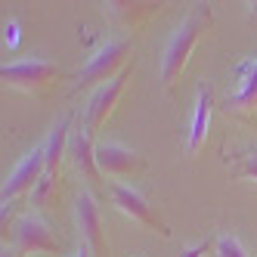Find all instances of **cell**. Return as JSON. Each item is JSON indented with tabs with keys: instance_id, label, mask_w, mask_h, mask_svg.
<instances>
[{
	"instance_id": "cell-15",
	"label": "cell",
	"mask_w": 257,
	"mask_h": 257,
	"mask_svg": "<svg viewBox=\"0 0 257 257\" xmlns=\"http://www.w3.org/2000/svg\"><path fill=\"white\" fill-rule=\"evenodd\" d=\"M232 180H251V183H257V146H251V149H245V152H235Z\"/></svg>"
},
{
	"instance_id": "cell-22",
	"label": "cell",
	"mask_w": 257,
	"mask_h": 257,
	"mask_svg": "<svg viewBox=\"0 0 257 257\" xmlns=\"http://www.w3.org/2000/svg\"><path fill=\"white\" fill-rule=\"evenodd\" d=\"M251 19L257 22V4H251Z\"/></svg>"
},
{
	"instance_id": "cell-1",
	"label": "cell",
	"mask_w": 257,
	"mask_h": 257,
	"mask_svg": "<svg viewBox=\"0 0 257 257\" xmlns=\"http://www.w3.org/2000/svg\"><path fill=\"white\" fill-rule=\"evenodd\" d=\"M211 22H214L211 4H195L186 16H183V22L177 25V31L171 34L168 47H164V59H161V84L168 90L180 81L183 71H186L192 50L198 47L201 34L211 28Z\"/></svg>"
},
{
	"instance_id": "cell-10",
	"label": "cell",
	"mask_w": 257,
	"mask_h": 257,
	"mask_svg": "<svg viewBox=\"0 0 257 257\" xmlns=\"http://www.w3.org/2000/svg\"><path fill=\"white\" fill-rule=\"evenodd\" d=\"M68 155H71V161H75L78 174L90 183V192L102 189V180H99L102 171H99V164H96V143H93V137L78 127V131L71 134V140H68Z\"/></svg>"
},
{
	"instance_id": "cell-11",
	"label": "cell",
	"mask_w": 257,
	"mask_h": 257,
	"mask_svg": "<svg viewBox=\"0 0 257 257\" xmlns=\"http://www.w3.org/2000/svg\"><path fill=\"white\" fill-rule=\"evenodd\" d=\"M238 71V78H242V87H238V93L229 96L226 108L232 115L238 118H245V121H254V108H257V59H248L235 68Z\"/></svg>"
},
{
	"instance_id": "cell-14",
	"label": "cell",
	"mask_w": 257,
	"mask_h": 257,
	"mask_svg": "<svg viewBox=\"0 0 257 257\" xmlns=\"http://www.w3.org/2000/svg\"><path fill=\"white\" fill-rule=\"evenodd\" d=\"M155 10H158V4H108V16L121 28H134L137 22H143Z\"/></svg>"
},
{
	"instance_id": "cell-6",
	"label": "cell",
	"mask_w": 257,
	"mask_h": 257,
	"mask_svg": "<svg viewBox=\"0 0 257 257\" xmlns=\"http://www.w3.org/2000/svg\"><path fill=\"white\" fill-rule=\"evenodd\" d=\"M131 71H134V68H124L118 78L105 81V84H99V87L93 90L90 105H87V118H84V131H87L90 137H93L96 131H102L105 121L112 118L115 105H118V99H121V93H124V84L131 81Z\"/></svg>"
},
{
	"instance_id": "cell-5",
	"label": "cell",
	"mask_w": 257,
	"mask_h": 257,
	"mask_svg": "<svg viewBox=\"0 0 257 257\" xmlns=\"http://www.w3.org/2000/svg\"><path fill=\"white\" fill-rule=\"evenodd\" d=\"M108 195H112L115 208H118L121 214H127L131 220H137V223L155 229V232L164 235V238L171 235L168 223H164V220L158 217V211L149 205V198H146L143 192H137L134 186H124V183H115V180H112V183H108Z\"/></svg>"
},
{
	"instance_id": "cell-18",
	"label": "cell",
	"mask_w": 257,
	"mask_h": 257,
	"mask_svg": "<svg viewBox=\"0 0 257 257\" xmlns=\"http://www.w3.org/2000/svg\"><path fill=\"white\" fill-rule=\"evenodd\" d=\"M211 251V242L205 238V242H198V245H189V248H183L180 251V257H205Z\"/></svg>"
},
{
	"instance_id": "cell-16",
	"label": "cell",
	"mask_w": 257,
	"mask_h": 257,
	"mask_svg": "<svg viewBox=\"0 0 257 257\" xmlns=\"http://www.w3.org/2000/svg\"><path fill=\"white\" fill-rule=\"evenodd\" d=\"M56 195H59V177H53V174H47L38 183V189L31 192V198H34L38 208H53V205H56Z\"/></svg>"
},
{
	"instance_id": "cell-19",
	"label": "cell",
	"mask_w": 257,
	"mask_h": 257,
	"mask_svg": "<svg viewBox=\"0 0 257 257\" xmlns=\"http://www.w3.org/2000/svg\"><path fill=\"white\" fill-rule=\"evenodd\" d=\"M19 38H22L19 22H10V25H7V47H10V50H16V47H19Z\"/></svg>"
},
{
	"instance_id": "cell-4",
	"label": "cell",
	"mask_w": 257,
	"mask_h": 257,
	"mask_svg": "<svg viewBox=\"0 0 257 257\" xmlns=\"http://www.w3.org/2000/svg\"><path fill=\"white\" fill-rule=\"evenodd\" d=\"M13 248L19 254H56L59 238L47 220H41L38 214H25L13 226Z\"/></svg>"
},
{
	"instance_id": "cell-9",
	"label": "cell",
	"mask_w": 257,
	"mask_h": 257,
	"mask_svg": "<svg viewBox=\"0 0 257 257\" xmlns=\"http://www.w3.org/2000/svg\"><path fill=\"white\" fill-rule=\"evenodd\" d=\"M96 164L102 174H112V177H131L146 168L140 152L127 149L121 143H105V140L96 143Z\"/></svg>"
},
{
	"instance_id": "cell-3",
	"label": "cell",
	"mask_w": 257,
	"mask_h": 257,
	"mask_svg": "<svg viewBox=\"0 0 257 257\" xmlns=\"http://www.w3.org/2000/svg\"><path fill=\"white\" fill-rule=\"evenodd\" d=\"M0 78L7 87L25 90V93H44L62 78V71L56 62L50 59H22V62H10L0 68Z\"/></svg>"
},
{
	"instance_id": "cell-13",
	"label": "cell",
	"mask_w": 257,
	"mask_h": 257,
	"mask_svg": "<svg viewBox=\"0 0 257 257\" xmlns=\"http://www.w3.org/2000/svg\"><path fill=\"white\" fill-rule=\"evenodd\" d=\"M211 105H214V90L205 84L198 90L195 99V115H192V127H189V155H195L208 140V124H211Z\"/></svg>"
},
{
	"instance_id": "cell-12",
	"label": "cell",
	"mask_w": 257,
	"mask_h": 257,
	"mask_svg": "<svg viewBox=\"0 0 257 257\" xmlns=\"http://www.w3.org/2000/svg\"><path fill=\"white\" fill-rule=\"evenodd\" d=\"M71 121H75V115H62L56 124H53L50 131V140L44 143V152H47V174L59 177V164L62 158L68 155V140H71Z\"/></svg>"
},
{
	"instance_id": "cell-17",
	"label": "cell",
	"mask_w": 257,
	"mask_h": 257,
	"mask_svg": "<svg viewBox=\"0 0 257 257\" xmlns=\"http://www.w3.org/2000/svg\"><path fill=\"white\" fill-rule=\"evenodd\" d=\"M214 254H217V257H248V251L242 248V242H238L235 235H220Z\"/></svg>"
},
{
	"instance_id": "cell-7",
	"label": "cell",
	"mask_w": 257,
	"mask_h": 257,
	"mask_svg": "<svg viewBox=\"0 0 257 257\" xmlns=\"http://www.w3.org/2000/svg\"><path fill=\"white\" fill-rule=\"evenodd\" d=\"M44 177H47V152H44V146H38V149H31L13 168V174L4 180V205L7 201H16L25 192H34Z\"/></svg>"
},
{
	"instance_id": "cell-8",
	"label": "cell",
	"mask_w": 257,
	"mask_h": 257,
	"mask_svg": "<svg viewBox=\"0 0 257 257\" xmlns=\"http://www.w3.org/2000/svg\"><path fill=\"white\" fill-rule=\"evenodd\" d=\"M75 217H78V229H81L84 245L90 248V257H108V242H105V232H102L99 205H96V195L90 189H84L78 195Z\"/></svg>"
},
{
	"instance_id": "cell-20",
	"label": "cell",
	"mask_w": 257,
	"mask_h": 257,
	"mask_svg": "<svg viewBox=\"0 0 257 257\" xmlns=\"http://www.w3.org/2000/svg\"><path fill=\"white\" fill-rule=\"evenodd\" d=\"M75 257H90V248H87V245L81 242V248H78V254H75Z\"/></svg>"
},
{
	"instance_id": "cell-21",
	"label": "cell",
	"mask_w": 257,
	"mask_h": 257,
	"mask_svg": "<svg viewBox=\"0 0 257 257\" xmlns=\"http://www.w3.org/2000/svg\"><path fill=\"white\" fill-rule=\"evenodd\" d=\"M4 257H19V251H16V248H4Z\"/></svg>"
},
{
	"instance_id": "cell-2",
	"label": "cell",
	"mask_w": 257,
	"mask_h": 257,
	"mask_svg": "<svg viewBox=\"0 0 257 257\" xmlns=\"http://www.w3.org/2000/svg\"><path fill=\"white\" fill-rule=\"evenodd\" d=\"M134 50V41L131 38H115V41H108L93 59H90L81 71H78V81H75V93H81V90H87V87H99V84H105V81H112V78H118L121 71L127 68L124 62H127V53Z\"/></svg>"
}]
</instances>
